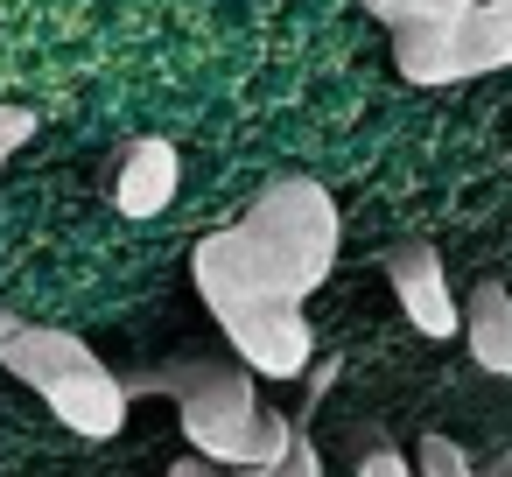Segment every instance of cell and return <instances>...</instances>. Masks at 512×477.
I'll list each match as a JSON object with an SVG mask.
<instances>
[{
  "label": "cell",
  "mask_w": 512,
  "mask_h": 477,
  "mask_svg": "<svg viewBox=\"0 0 512 477\" xmlns=\"http://www.w3.org/2000/svg\"><path fill=\"white\" fill-rule=\"evenodd\" d=\"M337 204L323 183H267L232 225H218L211 239L190 246V281L204 295V309L246 316L267 302H309L323 288V274L337 267Z\"/></svg>",
  "instance_id": "1"
},
{
  "label": "cell",
  "mask_w": 512,
  "mask_h": 477,
  "mask_svg": "<svg viewBox=\"0 0 512 477\" xmlns=\"http://www.w3.org/2000/svg\"><path fill=\"white\" fill-rule=\"evenodd\" d=\"M120 379H127V400H141V393L176 400L183 442L204 463L274 470L302 442V414L267 407L260 400V379L232 351H183V358H162V365H141V372H120Z\"/></svg>",
  "instance_id": "2"
},
{
  "label": "cell",
  "mask_w": 512,
  "mask_h": 477,
  "mask_svg": "<svg viewBox=\"0 0 512 477\" xmlns=\"http://www.w3.org/2000/svg\"><path fill=\"white\" fill-rule=\"evenodd\" d=\"M393 71L407 85H463L484 71H512V0H477L449 29H400Z\"/></svg>",
  "instance_id": "3"
},
{
  "label": "cell",
  "mask_w": 512,
  "mask_h": 477,
  "mask_svg": "<svg viewBox=\"0 0 512 477\" xmlns=\"http://www.w3.org/2000/svg\"><path fill=\"white\" fill-rule=\"evenodd\" d=\"M379 267H386V281H393V302H400V316L421 330V337H456L463 330V302L449 295V267H442V253L435 246H421V239H400V246H386L379 253Z\"/></svg>",
  "instance_id": "4"
},
{
  "label": "cell",
  "mask_w": 512,
  "mask_h": 477,
  "mask_svg": "<svg viewBox=\"0 0 512 477\" xmlns=\"http://www.w3.org/2000/svg\"><path fill=\"white\" fill-rule=\"evenodd\" d=\"M176 190H183V155H176V141H162V134H134V141L113 155V183H106V197H113L120 218H155V211L176 204Z\"/></svg>",
  "instance_id": "5"
},
{
  "label": "cell",
  "mask_w": 512,
  "mask_h": 477,
  "mask_svg": "<svg viewBox=\"0 0 512 477\" xmlns=\"http://www.w3.org/2000/svg\"><path fill=\"white\" fill-rule=\"evenodd\" d=\"M50 414L71 428V435H92V442H113L120 428H127V379L106 365V358H92V365H78V372H64L50 393Z\"/></svg>",
  "instance_id": "6"
},
{
  "label": "cell",
  "mask_w": 512,
  "mask_h": 477,
  "mask_svg": "<svg viewBox=\"0 0 512 477\" xmlns=\"http://www.w3.org/2000/svg\"><path fill=\"white\" fill-rule=\"evenodd\" d=\"M99 351L85 344V337H71V330H50V323H22L8 344H0V365H8L22 386H36V393H50L64 372H78V365H92Z\"/></svg>",
  "instance_id": "7"
},
{
  "label": "cell",
  "mask_w": 512,
  "mask_h": 477,
  "mask_svg": "<svg viewBox=\"0 0 512 477\" xmlns=\"http://www.w3.org/2000/svg\"><path fill=\"white\" fill-rule=\"evenodd\" d=\"M463 337H470L477 372L512 379V288L505 281H477L463 295Z\"/></svg>",
  "instance_id": "8"
},
{
  "label": "cell",
  "mask_w": 512,
  "mask_h": 477,
  "mask_svg": "<svg viewBox=\"0 0 512 477\" xmlns=\"http://www.w3.org/2000/svg\"><path fill=\"white\" fill-rule=\"evenodd\" d=\"M470 8H477V0H365V15L386 22L393 36H400V29H449V22H463Z\"/></svg>",
  "instance_id": "9"
},
{
  "label": "cell",
  "mask_w": 512,
  "mask_h": 477,
  "mask_svg": "<svg viewBox=\"0 0 512 477\" xmlns=\"http://www.w3.org/2000/svg\"><path fill=\"white\" fill-rule=\"evenodd\" d=\"M169 477H323V456H316V442L302 435V442H295V456H288V463H274V470H225V463L183 456V463H169Z\"/></svg>",
  "instance_id": "10"
},
{
  "label": "cell",
  "mask_w": 512,
  "mask_h": 477,
  "mask_svg": "<svg viewBox=\"0 0 512 477\" xmlns=\"http://www.w3.org/2000/svg\"><path fill=\"white\" fill-rule=\"evenodd\" d=\"M414 477H477V456H470L463 442H449V435H421Z\"/></svg>",
  "instance_id": "11"
},
{
  "label": "cell",
  "mask_w": 512,
  "mask_h": 477,
  "mask_svg": "<svg viewBox=\"0 0 512 477\" xmlns=\"http://www.w3.org/2000/svg\"><path fill=\"white\" fill-rule=\"evenodd\" d=\"M29 134H36V113L29 106H0V176H8V162L22 155Z\"/></svg>",
  "instance_id": "12"
},
{
  "label": "cell",
  "mask_w": 512,
  "mask_h": 477,
  "mask_svg": "<svg viewBox=\"0 0 512 477\" xmlns=\"http://www.w3.org/2000/svg\"><path fill=\"white\" fill-rule=\"evenodd\" d=\"M358 477H414V456H400L393 442H372L358 456Z\"/></svg>",
  "instance_id": "13"
},
{
  "label": "cell",
  "mask_w": 512,
  "mask_h": 477,
  "mask_svg": "<svg viewBox=\"0 0 512 477\" xmlns=\"http://www.w3.org/2000/svg\"><path fill=\"white\" fill-rule=\"evenodd\" d=\"M477 477H512V442H505V449H491V456L477 463Z\"/></svg>",
  "instance_id": "14"
},
{
  "label": "cell",
  "mask_w": 512,
  "mask_h": 477,
  "mask_svg": "<svg viewBox=\"0 0 512 477\" xmlns=\"http://www.w3.org/2000/svg\"><path fill=\"white\" fill-rule=\"evenodd\" d=\"M15 330H22V316H15V309H8V302H0V344H8V337H15Z\"/></svg>",
  "instance_id": "15"
}]
</instances>
